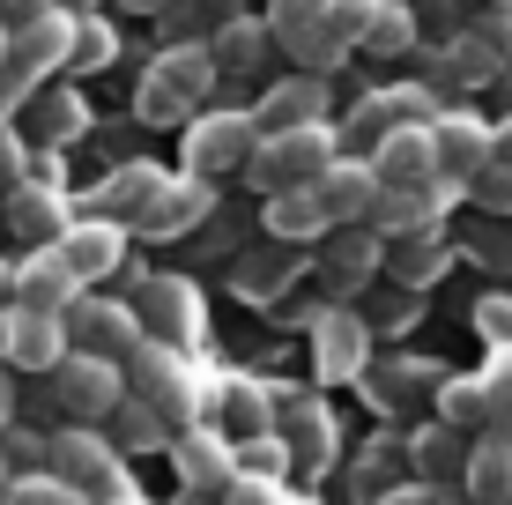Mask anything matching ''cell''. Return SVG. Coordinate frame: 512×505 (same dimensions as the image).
<instances>
[{
	"label": "cell",
	"instance_id": "cell-1",
	"mask_svg": "<svg viewBox=\"0 0 512 505\" xmlns=\"http://www.w3.org/2000/svg\"><path fill=\"white\" fill-rule=\"evenodd\" d=\"M342 156V134L327 127H290V134H268L253 156V171H245V186H253L260 201L268 194H305V186H320L327 179V164Z\"/></svg>",
	"mask_w": 512,
	"mask_h": 505
},
{
	"label": "cell",
	"instance_id": "cell-2",
	"mask_svg": "<svg viewBox=\"0 0 512 505\" xmlns=\"http://www.w3.org/2000/svg\"><path fill=\"white\" fill-rule=\"evenodd\" d=\"M260 142H268V127H260V112H201L186 127V171L193 179H238V171H253Z\"/></svg>",
	"mask_w": 512,
	"mask_h": 505
},
{
	"label": "cell",
	"instance_id": "cell-3",
	"mask_svg": "<svg viewBox=\"0 0 512 505\" xmlns=\"http://www.w3.org/2000/svg\"><path fill=\"white\" fill-rule=\"evenodd\" d=\"M127 394H134V387H127V364H112V357H82V350L45 379V402L60 409L67 424H90V431H97V424H112V409L127 402Z\"/></svg>",
	"mask_w": 512,
	"mask_h": 505
},
{
	"label": "cell",
	"instance_id": "cell-4",
	"mask_svg": "<svg viewBox=\"0 0 512 505\" xmlns=\"http://www.w3.org/2000/svg\"><path fill=\"white\" fill-rule=\"evenodd\" d=\"M127 454H119L104 431L90 424H67V431H52V476L60 483H75L90 505H112V498H127V468H119Z\"/></svg>",
	"mask_w": 512,
	"mask_h": 505
},
{
	"label": "cell",
	"instance_id": "cell-5",
	"mask_svg": "<svg viewBox=\"0 0 512 505\" xmlns=\"http://www.w3.org/2000/svg\"><path fill=\"white\" fill-rule=\"evenodd\" d=\"M141 327H149V342H164V350H201L208 342V305H201V290L186 283V275H141Z\"/></svg>",
	"mask_w": 512,
	"mask_h": 505
},
{
	"label": "cell",
	"instance_id": "cell-6",
	"mask_svg": "<svg viewBox=\"0 0 512 505\" xmlns=\"http://www.w3.org/2000/svg\"><path fill=\"white\" fill-rule=\"evenodd\" d=\"M127 387H134V402L164 409L171 424H186V431H193V416H201V387H193V364H186V350L141 342V350L127 357Z\"/></svg>",
	"mask_w": 512,
	"mask_h": 505
},
{
	"label": "cell",
	"instance_id": "cell-7",
	"mask_svg": "<svg viewBox=\"0 0 512 505\" xmlns=\"http://www.w3.org/2000/svg\"><path fill=\"white\" fill-rule=\"evenodd\" d=\"M312 372H320V387H349L372 372V320L357 305L312 312Z\"/></svg>",
	"mask_w": 512,
	"mask_h": 505
},
{
	"label": "cell",
	"instance_id": "cell-8",
	"mask_svg": "<svg viewBox=\"0 0 512 505\" xmlns=\"http://www.w3.org/2000/svg\"><path fill=\"white\" fill-rule=\"evenodd\" d=\"M67 342H75L82 357H112V364H127L141 342H149V327H141V312H134V305H119V298H90V290H82L75 312H67Z\"/></svg>",
	"mask_w": 512,
	"mask_h": 505
},
{
	"label": "cell",
	"instance_id": "cell-9",
	"mask_svg": "<svg viewBox=\"0 0 512 505\" xmlns=\"http://www.w3.org/2000/svg\"><path fill=\"white\" fill-rule=\"evenodd\" d=\"M0 357H8L15 372L52 379L67 357H75V342H67V320H52V312H30V305L0 312Z\"/></svg>",
	"mask_w": 512,
	"mask_h": 505
},
{
	"label": "cell",
	"instance_id": "cell-10",
	"mask_svg": "<svg viewBox=\"0 0 512 505\" xmlns=\"http://www.w3.org/2000/svg\"><path fill=\"white\" fill-rule=\"evenodd\" d=\"M268 30H275V52L297 60V75H334V67L349 60V52L327 38L320 0H268Z\"/></svg>",
	"mask_w": 512,
	"mask_h": 505
},
{
	"label": "cell",
	"instance_id": "cell-11",
	"mask_svg": "<svg viewBox=\"0 0 512 505\" xmlns=\"http://www.w3.org/2000/svg\"><path fill=\"white\" fill-rule=\"evenodd\" d=\"M379 194H386V179H379V164H372V156H334V164H327V179L312 186V201L327 208V223H334V231H349V223H372Z\"/></svg>",
	"mask_w": 512,
	"mask_h": 505
},
{
	"label": "cell",
	"instance_id": "cell-12",
	"mask_svg": "<svg viewBox=\"0 0 512 505\" xmlns=\"http://www.w3.org/2000/svg\"><path fill=\"white\" fill-rule=\"evenodd\" d=\"M438 164H446V179L475 186L490 164H498V127H490L483 112H438Z\"/></svg>",
	"mask_w": 512,
	"mask_h": 505
},
{
	"label": "cell",
	"instance_id": "cell-13",
	"mask_svg": "<svg viewBox=\"0 0 512 505\" xmlns=\"http://www.w3.org/2000/svg\"><path fill=\"white\" fill-rule=\"evenodd\" d=\"M171 461H179V483L193 498H201V491L231 498V483H238V439H223V431H208V424L179 431V439H171Z\"/></svg>",
	"mask_w": 512,
	"mask_h": 505
},
{
	"label": "cell",
	"instance_id": "cell-14",
	"mask_svg": "<svg viewBox=\"0 0 512 505\" xmlns=\"http://www.w3.org/2000/svg\"><path fill=\"white\" fill-rule=\"evenodd\" d=\"M372 164H379V179L394 186V194H423V186L446 179V164H438V134H431V127H394V134L372 149Z\"/></svg>",
	"mask_w": 512,
	"mask_h": 505
},
{
	"label": "cell",
	"instance_id": "cell-15",
	"mask_svg": "<svg viewBox=\"0 0 512 505\" xmlns=\"http://www.w3.org/2000/svg\"><path fill=\"white\" fill-rule=\"evenodd\" d=\"M297 275H305V253H297V246H275V238H260V246H245V253L231 260V290H238L245 305H275Z\"/></svg>",
	"mask_w": 512,
	"mask_h": 505
},
{
	"label": "cell",
	"instance_id": "cell-16",
	"mask_svg": "<svg viewBox=\"0 0 512 505\" xmlns=\"http://www.w3.org/2000/svg\"><path fill=\"white\" fill-rule=\"evenodd\" d=\"M386 253H394V246H386L379 231H364V223L334 231V238H327V260H320V268H327V290H334V298H357V290H372V275L386 268Z\"/></svg>",
	"mask_w": 512,
	"mask_h": 505
},
{
	"label": "cell",
	"instance_id": "cell-17",
	"mask_svg": "<svg viewBox=\"0 0 512 505\" xmlns=\"http://www.w3.org/2000/svg\"><path fill=\"white\" fill-rule=\"evenodd\" d=\"M208 208H216L208 179L179 171V179H164V194L141 208V223H134V231H141V238H186V231H201V223H208Z\"/></svg>",
	"mask_w": 512,
	"mask_h": 505
},
{
	"label": "cell",
	"instance_id": "cell-18",
	"mask_svg": "<svg viewBox=\"0 0 512 505\" xmlns=\"http://www.w3.org/2000/svg\"><path fill=\"white\" fill-rule=\"evenodd\" d=\"M282 439H290L297 468H327L334 446H342V431H334V409L320 402V394H282Z\"/></svg>",
	"mask_w": 512,
	"mask_h": 505
},
{
	"label": "cell",
	"instance_id": "cell-19",
	"mask_svg": "<svg viewBox=\"0 0 512 505\" xmlns=\"http://www.w3.org/2000/svg\"><path fill=\"white\" fill-rule=\"evenodd\" d=\"M505 67L512 60L483 38V30H461V38H446L431 52V90H438V82H446V90H483V82H498Z\"/></svg>",
	"mask_w": 512,
	"mask_h": 505
},
{
	"label": "cell",
	"instance_id": "cell-20",
	"mask_svg": "<svg viewBox=\"0 0 512 505\" xmlns=\"http://www.w3.org/2000/svg\"><path fill=\"white\" fill-rule=\"evenodd\" d=\"M208 416H223V439H268V431L282 424V394L275 387H260V379H223L216 387V409Z\"/></svg>",
	"mask_w": 512,
	"mask_h": 505
},
{
	"label": "cell",
	"instance_id": "cell-21",
	"mask_svg": "<svg viewBox=\"0 0 512 505\" xmlns=\"http://www.w3.org/2000/svg\"><path fill=\"white\" fill-rule=\"evenodd\" d=\"M260 238L312 253V246H327V238H334V223H327V208L312 201V186H305V194H268V201H260Z\"/></svg>",
	"mask_w": 512,
	"mask_h": 505
},
{
	"label": "cell",
	"instance_id": "cell-22",
	"mask_svg": "<svg viewBox=\"0 0 512 505\" xmlns=\"http://www.w3.org/2000/svg\"><path fill=\"white\" fill-rule=\"evenodd\" d=\"M268 134H290V127H320L327 119V75H282L268 82V97L253 104Z\"/></svg>",
	"mask_w": 512,
	"mask_h": 505
},
{
	"label": "cell",
	"instance_id": "cell-23",
	"mask_svg": "<svg viewBox=\"0 0 512 505\" xmlns=\"http://www.w3.org/2000/svg\"><path fill=\"white\" fill-rule=\"evenodd\" d=\"M23 112H30V119H23L30 149H52V156H60L67 142H75V134H90V112H82V97H75V90H60V82H45V90L23 104Z\"/></svg>",
	"mask_w": 512,
	"mask_h": 505
},
{
	"label": "cell",
	"instance_id": "cell-24",
	"mask_svg": "<svg viewBox=\"0 0 512 505\" xmlns=\"http://www.w3.org/2000/svg\"><path fill=\"white\" fill-rule=\"evenodd\" d=\"M82 298V275H75V260H67L60 246H45V253H30L23 260V305L30 312H52V320H67Z\"/></svg>",
	"mask_w": 512,
	"mask_h": 505
},
{
	"label": "cell",
	"instance_id": "cell-25",
	"mask_svg": "<svg viewBox=\"0 0 512 505\" xmlns=\"http://www.w3.org/2000/svg\"><path fill=\"white\" fill-rule=\"evenodd\" d=\"M127 231H134V223H112V216H82L75 231L60 238V253L75 260V275H82V283H97V275H112L119 260H127Z\"/></svg>",
	"mask_w": 512,
	"mask_h": 505
},
{
	"label": "cell",
	"instance_id": "cell-26",
	"mask_svg": "<svg viewBox=\"0 0 512 505\" xmlns=\"http://www.w3.org/2000/svg\"><path fill=\"white\" fill-rule=\"evenodd\" d=\"M156 82H171L186 104H208V90H216V75H223V60H216V45H193V38H179V45H164L156 52V67H149Z\"/></svg>",
	"mask_w": 512,
	"mask_h": 505
},
{
	"label": "cell",
	"instance_id": "cell-27",
	"mask_svg": "<svg viewBox=\"0 0 512 505\" xmlns=\"http://www.w3.org/2000/svg\"><path fill=\"white\" fill-rule=\"evenodd\" d=\"M164 194V171L156 164H119L112 179L90 194V216H112V223H141V208Z\"/></svg>",
	"mask_w": 512,
	"mask_h": 505
},
{
	"label": "cell",
	"instance_id": "cell-28",
	"mask_svg": "<svg viewBox=\"0 0 512 505\" xmlns=\"http://www.w3.org/2000/svg\"><path fill=\"white\" fill-rule=\"evenodd\" d=\"M208 45H216L223 75H260L268 52H275V30H268V15H231V23H216Z\"/></svg>",
	"mask_w": 512,
	"mask_h": 505
},
{
	"label": "cell",
	"instance_id": "cell-29",
	"mask_svg": "<svg viewBox=\"0 0 512 505\" xmlns=\"http://www.w3.org/2000/svg\"><path fill=\"white\" fill-rule=\"evenodd\" d=\"M364 387H372L386 409H401V402H416V394H438V387H446V372H438L431 357H394V350H386V364L364 372Z\"/></svg>",
	"mask_w": 512,
	"mask_h": 505
},
{
	"label": "cell",
	"instance_id": "cell-30",
	"mask_svg": "<svg viewBox=\"0 0 512 505\" xmlns=\"http://www.w3.org/2000/svg\"><path fill=\"white\" fill-rule=\"evenodd\" d=\"M8 223H15V231H23L30 246H38V253H45V246H60V238L75 231L52 186H15V194H8Z\"/></svg>",
	"mask_w": 512,
	"mask_h": 505
},
{
	"label": "cell",
	"instance_id": "cell-31",
	"mask_svg": "<svg viewBox=\"0 0 512 505\" xmlns=\"http://www.w3.org/2000/svg\"><path fill=\"white\" fill-rule=\"evenodd\" d=\"M409 468H416L409 439H372V446H364V454H357V476H349V491H357L364 505H379V491L394 498V483L409 476Z\"/></svg>",
	"mask_w": 512,
	"mask_h": 505
},
{
	"label": "cell",
	"instance_id": "cell-32",
	"mask_svg": "<svg viewBox=\"0 0 512 505\" xmlns=\"http://www.w3.org/2000/svg\"><path fill=\"white\" fill-rule=\"evenodd\" d=\"M468 491H475V505H512V431H483L475 439Z\"/></svg>",
	"mask_w": 512,
	"mask_h": 505
},
{
	"label": "cell",
	"instance_id": "cell-33",
	"mask_svg": "<svg viewBox=\"0 0 512 505\" xmlns=\"http://www.w3.org/2000/svg\"><path fill=\"white\" fill-rule=\"evenodd\" d=\"M104 439H112L119 454H149V446H171V416L127 394V402L112 409V424H104Z\"/></svg>",
	"mask_w": 512,
	"mask_h": 505
},
{
	"label": "cell",
	"instance_id": "cell-34",
	"mask_svg": "<svg viewBox=\"0 0 512 505\" xmlns=\"http://www.w3.org/2000/svg\"><path fill=\"white\" fill-rule=\"evenodd\" d=\"M409 454H416V476H468L475 446H468L453 424H423L416 439H409Z\"/></svg>",
	"mask_w": 512,
	"mask_h": 505
},
{
	"label": "cell",
	"instance_id": "cell-35",
	"mask_svg": "<svg viewBox=\"0 0 512 505\" xmlns=\"http://www.w3.org/2000/svg\"><path fill=\"white\" fill-rule=\"evenodd\" d=\"M379 15H386V0H320V23L342 52H364V38L379 30Z\"/></svg>",
	"mask_w": 512,
	"mask_h": 505
},
{
	"label": "cell",
	"instance_id": "cell-36",
	"mask_svg": "<svg viewBox=\"0 0 512 505\" xmlns=\"http://www.w3.org/2000/svg\"><path fill=\"white\" fill-rule=\"evenodd\" d=\"M386 268H394L401 290H423L438 268H446V238H438V231H431V238H401V246L386 253Z\"/></svg>",
	"mask_w": 512,
	"mask_h": 505
},
{
	"label": "cell",
	"instance_id": "cell-37",
	"mask_svg": "<svg viewBox=\"0 0 512 505\" xmlns=\"http://www.w3.org/2000/svg\"><path fill=\"white\" fill-rule=\"evenodd\" d=\"M438 424H453V431H490L483 379H446V387H438Z\"/></svg>",
	"mask_w": 512,
	"mask_h": 505
},
{
	"label": "cell",
	"instance_id": "cell-38",
	"mask_svg": "<svg viewBox=\"0 0 512 505\" xmlns=\"http://www.w3.org/2000/svg\"><path fill=\"white\" fill-rule=\"evenodd\" d=\"M282 468H297V454H290V439H282V431H268V439H245V446H238V476H253V483H282Z\"/></svg>",
	"mask_w": 512,
	"mask_h": 505
},
{
	"label": "cell",
	"instance_id": "cell-39",
	"mask_svg": "<svg viewBox=\"0 0 512 505\" xmlns=\"http://www.w3.org/2000/svg\"><path fill=\"white\" fill-rule=\"evenodd\" d=\"M193 112V104L171 90V82H156V75H141V90H134V119L141 127H179V119Z\"/></svg>",
	"mask_w": 512,
	"mask_h": 505
},
{
	"label": "cell",
	"instance_id": "cell-40",
	"mask_svg": "<svg viewBox=\"0 0 512 505\" xmlns=\"http://www.w3.org/2000/svg\"><path fill=\"white\" fill-rule=\"evenodd\" d=\"M119 60V38H112V23H104V15H75V60L67 67H112Z\"/></svg>",
	"mask_w": 512,
	"mask_h": 505
},
{
	"label": "cell",
	"instance_id": "cell-41",
	"mask_svg": "<svg viewBox=\"0 0 512 505\" xmlns=\"http://www.w3.org/2000/svg\"><path fill=\"white\" fill-rule=\"evenodd\" d=\"M0 454H8L15 476H45V468H52V439H38V431H23V424H8V431H0Z\"/></svg>",
	"mask_w": 512,
	"mask_h": 505
},
{
	"label": "cell",
	"instance_id": "cell-42",
	"mask_svg": "<svg viewBox=\"0 0 512 505\" xmlns=\"http://www.w3.org/2000/svg\"><path fill=\"white\" fill-rule=\"evenodd\" d=\"M0 505H90V498H82L75 483H60V476L45 468V476H15V491L0 498Z\"/></svg>",
	"mask_w": 512,
	"mask_h": 505
},
{
	"label": "cell",
	"instance_id": "cell-43",
	"mask_svg": "<svg viewBox=\"0 0 512 505\" xmlns=\"http://www.w3.org/2000/svg\"><path fill=\"white\" fill-rule=\"evenodd\" d=\"M483 402H490V431H512V350L483 364Z\"/></svg>",
	"mask_w": 512,
	"mask_h": 505
},
{
	"label": "cell",
	"instance_id": "cell-44",
	"mask_svg": "<svg viewBox=\"0 0 512 505\" xmlns=\"http://www.w3.org/2000/svg\"><path fill=\"white\" fill-rule=\"evenodd\" d=\"M409 45H416V8L386 0V15H379V30H372V38H364V52H386V60H394V52H409Z\"/></svg>",
	"mask_w": 512,
	"mask_h": 505
},
{
	"label": "cell",
	"instance_id": "cell-45",
	"mask_svg": "<svg viewBox=\"0 0 512 505\" xmlns=\"http://www.w3.org/2000/svg\"><path fill=\"white\" fill-rule=\"evenodd\" d=\"M30 164H38V149H30V134L0 127V186H30Z\"/></svg>",
	"mask_w": 512,
	"mask_h": 505
},
{
	"label": "cell",
	"instance_id": "cell-46",
	"mask_svg": "<svg viewBox=\"0 0 512 505\" xmlns=\"http://www.w3.org/2000/svg\"><path fill=\"white\" fill-rule=\"evenodd\" d=\"M416 312H423V298H416V290H401V283H394V298H379L372 312H364V320H372V327H409Z\"/></svg>",
	"mask_w": 512,
	"mask_h": 505
},
{
	"label": "cell",
	"instance_id": "cell-47",
	"mask_svg": "<svg viewBox=\"0 0 512 505\" xmlns=\"http://www.w3.org/2000/svg\"><path fill=\"white\" fill-rule=\"evenodd\" d=\"M475 201H483V208H498V216L512 208V164H505V156L483 171V179H475Z\"/></svg>",
	"mask_w": 512,
	"mask_h": 505
},
{
	"label": "cell",
	"instance_id": "cell-48",
	"mask_svg": "<svg viewBox=\"0 0 512 505\" xmlns=\"http://www.w3.org/2000/svg\"><path fill=\"white\" fill-rule=\"evenodd\" d=\"M475 327H483L498 350H512V298H483L475 305Z\"/></svg>",
	"mask_w": 512,
	"mask_h": 505
},
{
	"label": "cell",
	"instance_id": "cell-49",
	"mask_svg": "<svg viewBox=\"0 0 512 505\" xmlns=\"http://www.w3.org/2000/svg\"><path fill=\"white\" fill-rule=\"evenodd\" d=\"M67 0H0V15H8V30H30V23H45V15H60Z\"/></svg>",
	"mask_w": 512,
	"mask_h": 505
},
{
	"label": "cell",
	"instance_id": "cell-50",
	"mask_svg": "<svg viewBox=\"0 0 512 505\" xmlns=\"http://www.w3.org/2000/svg\"><path fill=\"white\" fill-rule=\"evenodd\" d=\"M15 305H23V268L0 260V312H15Z\"/></svg>",
	"mask_w": 512,
	"mask_h": 505
},
{
	"label": "cell",
	"instance_id": "cell-51",
	"mask_svg": "<svg viewBox=\"0 0 512 505\" xmlns=\"http://www.w3.org/2000/svg\"><path fill=\"white\" fill-rule=\"evenodd\" d=\"M475 253H483L490 268H512V231H490V238H483V246H475Z\"/></svg>",
	"mask_w": 512,
	"mask_h": 505
},
{
	"label": "cell",
	"instance_id": "cell-52",
	"mask_svg": "<svg viewBox=\"0 0 512 505\" xmlns=\"http://www.w3.org/2000/svg\"><path fill=\"white\" fill-rule=\"evenodd\" d=\"M201 8V23H231V15H245V0H193Z\"/></svg>",
	"mask_w": 512,
	"mask_h": 505
},
{
	"label": "cell",
	"instance_id": "cell-53",
	"mask_svg": "<svg viewBox=\"0 0 512 505\" xmlns=\"http://www.w3.org/2000/svg\"><path fill=\"white\" fill-rule=\"evenodd\" d=\"M8 372H15V364H8V357H0V431H8V424H15V387H8Z\"/></svg>",
	"mask_w": 512,
	"mask_h": 505
},
{
	"label": "cell",
	"instance_id": "cell-54",
	"mask_svg": "<svg viewBox=\"0 0 512 505\" xmlns=\"http://www.w3.org/2000/svg\"><path fill=\"white\" fill-rule=\"evenodd\" d=\"M386 505H438V498H431V491H423V483H416V491H394Z\"/></svg>",
	"mask_w": 512,
	"mask_h": 505
},
{
	"label": "cell",
	"instance_id": "cell-55",
	"mask_svg": "<svg viewBox=\"0 0 512 505\" xmlns=\"http://www.w3.org/2000/svg\"><path fill=\"white\" fill-rule=\"evenodd\" d=\"M127 8H141V15H171L179 0H127Z\"/></svg>",
	"mask_w": 512,
	"mask_h": 505
},
{
	"label": "cell",
	"instance_id": "cell-56",
	"mask_svg": "<svg viewBox=\"0 0 512 505\" xmlns=\"http://www.w3.org/2000/svg\"><path fill=\"white\" fill-rule=\"evenodd\" d=\"M8 52H15V30H0V75H8Z\"/></svg>",
	"mask_w": 512,
	"mask_h": 505
},
{
	"label": "cell",
	"instance_id": "cell-57",
	"mask_svg": "<svg viewBox=\"0 0 512 505\" xmlns=\"http://www.w3.org/2000/svg\"><path fill=\"white\" fill-rule=\"evenodd\" d=\"M67 15H97V0H67Z\"/></svg>",
	"mask_w": 512,
	"mask_h": 505
},
{
	"label": "cell",
	"instance_id": "cell-58",
	"mask_svg": "<svg viewBox=\"0 0 512 505\" xmlns=\"http://www.w3.org/2000/svg\"><path fill=\"white\" fill-rule=\"evenodd\" d=\"M112 505H149V498H134V491H127V498H112Z\"/></svg>",
	"mask_w": 512,
	"mask_h": 505
},
{
	"label": "cell",
	"instance_id": "cell-59",
	"mask_svg": "<svg viewBox=\"0 0 512 505\" xmlns=\"http://www.w3.org/2000/svg\"><path fill=\"white\" fill-rule=\"evenodd\" d=\"M498 8H505V0H498Z\"/></svg>",
	"mask_w": 512,
	"mask_h": 505
}]
</instances>
